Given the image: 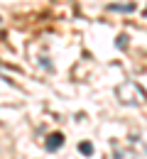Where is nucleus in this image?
Returning a JSON list of instances; mask_svg holds the SVG:
<instances>
[{
	"mask_svg": "<svg viewBox=\"0 0 147 159\" xmlns=\"http://www.w3.org/2000/svg\"><path fill=\"white\" fill-rule=\"evenodd\" d=\"M62 144H64V135H62V132L49 135V139H47V149H49V152H57Z\"/></svg>",
	"mask_w": 147,
	"mask_h": 159,
	"instance_id": "obj_3",
	"label": "nucleus"
},
{
	"mask_svg": "<svg viewBox=\"0 0 147 159\" xmlns=\"http://www.w3.org/2000/svg\"><path fill=\"white\" fill-rule=\"evenodd\" d=\"M115 96L123 105H147V93L135 83V81H125L115 88Z\"/></svg>",
	"mask_w": 147,
	"mask_h": 159,
	"instance_id": "obj_1",
	"label": "nucleus"
},
{
	"mask_svg": "<svg viewBox=\"0 0 147 159\" xmlns=\"http://www.w3.org/2000/svg\"><path fill=\"white\" fill-rule=\"evenodd\" d=\"M113 159H137V154L132 149H123V147L113 144Z\"/></svg>",
	"mask_w": 147,
	"mask_h": 159,
	"instance_id": "obj_4",
	"label": "nucleus"
},
{
	"mask_svg": "<svg viewBox=\"0 0 147 159\" xmlns=\"http://www.w3.org/2000/svg\"><path fill=\"white\" fill-rule=\"evenodd\" d=\"M79 152L91 157V154H93V144H91V142H79Z\"/></svg>",
	"mask_w": 147,
	"mask_h": 159,
	"instance_id": "obj_5",
	"label": "nucleus"
},
{
	"mask_svg": "<svg viewBox=\"0 0 147 159\" xmlns=\"http://www.w3.org/2000/svg\"><path fill=\"white\" fill-rule=\"evenodd\" d=\"M125 39H127L125 34H120V37H118V47H120V49H123V47H125Z\"/></svg>",
	"mask_w": 147,
	"mask_h": 159,
	"instance_id": "obj_6",
	"label": "nucleus"
},
{
	"mask_svg": "<svg viewBox=\"0 0 147 159\" xmlns=\"http://www.w3.org/2000/svg\"><path fill=\"white\" fill-rule=\"evenodd\" d=\"M108 10H110V12H135L137 5H135V2H120V5H118V2H110Z\"/></svg>",
	"mask_w": 147,
	"mask_h": 159,
	"instance_id": "obj_2",
	"label": "nucleus"
},
{
	"mask_svg": "<svg viewBox=\"0 0 147 159\" xmlns=\"http://www.w3.org/2000/svg\"><path fill=\"white\" fill-rule=\"evenodd\" d=\"M145 149H147V144H145Z\"/></svg>",
	"mask_w": 147,
	"mask_h": 159,
	"instance_id": "obj_7",
	"label": "nucleus"
}]
</instances>
